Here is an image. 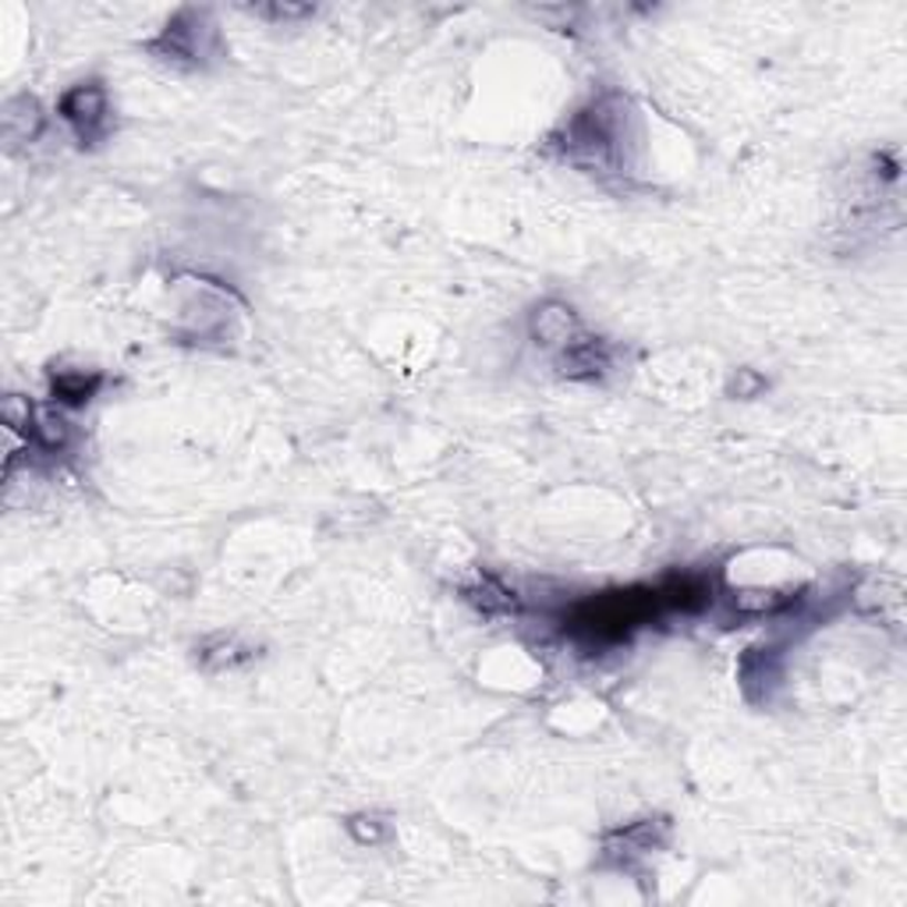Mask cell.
I'll return each instance as SVG.
<instances>
[{"mask_svg": "<svg viewBox=\"0 0 907 907\" xmlns=\"http://www.w3.org/2000/svg\"><path fill=\"white\" fill-rule=\"evenodd\" d=\"M628 100L621 93H607L578 111L564 129V156L585 171L624 174V142H628Z\"/></svg>", "mask_w": 907, "mask_h": 907, "instance_id": "obj_1", "label": "cell"}, {"mask_svg": "<svg viewBox=\"0 0 907 907\" xmlns=\"http://www.w3.org/2000/svg\"><path fill=\"white\" fill-rule=\"evenodd\" d=\"M656 613H663L656 585H639V589L592 595V600L578 603L564 621L574 639H582L589 645H613L628 639L634 628L649 624Z\"/></svg>", "mask_w": 907, "mask_h": 907, "instance_id": "obj_2", "label": "cell"}, {"mask_svg": "<svg viewBox=\"0 0 907 907\" xmlns=\"http://www.w3.org/2000/svg\"><path fill=\"white\" fill-rule=\"evenodd\" d=\"M106 114H111V103L100 82H82L61 96V118L79 132L82 146L106 135Z\"/></svg>", "mask_w": 907, "mask_h": 907, "instance_id": "obj_3", "label": "cell"}, {"mask_svg": "<svg viewBox=\"0 0 907 907\" xmlns=\"http://www.w3.org/2000/svg\"><path fill=\"white\" fill-rule=\"evenodd\" d=\"M206 35H213L210 26H203V14L198 11H181L167 29L160 32V40L153 43L156 53H163L167 61H188L198 64L206 58Z\"/></svg>", "mask_w": 907, "mask_h": 907, "instance_id": "obj_4", "label": "cell"}, {"mask_svg": "<svg viewBox=\"0 0 907 907\" xmlns=\"http://www.w3.org/2000/svg\"><path fill=\"white\" fill-rule=\"evenodd\" d=\"M529 334H532V340L539 344V348L564 351L568 344H574L578 337H582V319H578V313L568 302L550 298V302H542V305L532 308Z\"/></svg>", "mask_w": 907, "mask_h": 907, "instance_id": "obj_5", "label": "cell"}, {"mask_svg": "<svg viewBox=\"0 0 907 907\" xmlns=\"http://www.w3.org/2000/svg\"><path fill=\"white\" fill-rule=\"evenodd\" d=\"M656 592H660V607L674 613H699L713 603V582L695 571L666 574L656 585Z\"/></svg>", "mask_w": 907, "mask_h": 907, "instance_id": "obj_6", "label": "cell"}, {"mask_svg": "<svg viewBox=\"0 0 907 907\" xmlns=\"http://www.w3.org/2000/svg\"><path fill=\"white\" fill-rule=\"evenodd\" d=\"M557 366L571 379H603L613 366V348L600 337L582 334L574 344H568V348L560 351Z\"/></svg>", "mask_w": 907, "mask_h": 907, "instance_id": "obj_7", "label": "cell"}, {"mask_svg": "<svg viewBox=\"0 0 907 907\" xmlns=\"http://www.w3.org/2000/svg\"><path fill=\"white\" fill-rule=\"evenodd\" d=\"M663 844V826L660 823H634L628 829H616L607 837V855L616 858V865H631L634 858H645L652 855Z\"/></svg>", "mask_w": 907, "mask_h": 907, "instance_id": "obj_8", "label": "cell"}, {"mask_svg": "<svg viewBox=\"0 0 907 907\" xmlns=\"http://www.w3.org/2000/svg\"><path fill=\"white\" fill-rule=\"evenodd\" d=\"M802 603L797 592H779V589H741L731 595V607L745 616H766V613H784Z\"/></svg>", "mask_w": 907, "mask_h": 907, "instance_id": "obj_9", "label": "cell"}, {"mask_svg": "<svg viewBox=\"0 0 907 907\" xmlns=\"http://www.w3.org/2000/svg\"><path fill=\"white\" fill-rule=\"evenodd\" d=\"M103 384L100 373H82V369H64V373H53V397H58L61 405H85L89 397H93Z\"/></svg>", "mask_w": 907, "mask_h": 907, "instance_id": "obj_10", "label": "cell"}, {"mask_svg": "<svg viewBox=\"0 0 907 907\" xmlns=\"http://www.w3.org/2000/svg\"><path fill=\"white\" fill-rule=\"evenodd\" d=\"M468 600L476 603L486 616H500V613L518 610V595L507 585H500L497 578H482L476 589H468Z\"/></svg>", "mask_w": 907, "mask_h": 907, "instance_id": "obj_11", "label": "cell"}, {"mask_svg": "<svg viewBox=\"0 0 907 907\" xmlns=\"http://www.w3.org/2000/svg\"><path fill=\"white\" fill-rule=\"evenodd\" d=\"M4 129H8V135L22 139V142H32L35 135H40V129H43V114H40V106H35V100L22 96V100L8 103Z\"/></svg>", "mask_w": 907, "mask_h": 907, "instance_id": "obj_12", "label": "cell"}, {"mask_svg": "<svg viewBox=\"0 0 907 907\" xmlns=\"http://www.w3.org/2000/svg\"><path fill=\"white\" fill-rule=\"evenodd\" d=\"M32 437L43 450H64L71 429H68V422L61 419V415H43V419L32 426Z\"/></svg>", "mask_w": 907, "mask_h": 907, "instance_id": "obj_13", "label": "cell"}, {"mask_svg": "<svg viewBox=\"0 0 907 907\" xmlns=\"http://www.w3.org/2000/svg\"><path fill=\"white\" fill-rule=\"evenodd\" d=\"M0 419H4V426L11 429H32V405H29V397L22 394H8L4 397V405H0Z\"/></svg>", "mask_w": 907, "mask_h": 907, "instance_id": "obj_14", "label": "cell"}, {"mask_svg": "<svg viewBox=\"0 0 907 907\" xmlns=\"http://www.w3.org/2000/svg\"><path fill=\"white\" fill-rule=\"evenodd\" d=\"M348 829H351V837L358 844H379V840H384V823L373 819V815H355V819L348 823Z\"/></svg>", "mask_w": 907, "mask_h": 907, "instance_id": "obj_15", "label": "cell"}, {"mask_svg": "<svg viewBox=\"0 0 907 907\" xmlns=\"http://www.w3.org/2000/svg\"><path fill=\"white\" fill-rule=\"evenodd\" d=\"M762 390H766V379H762L758 373H752V369H737L734 384H731V394H737V397H755V394H762Z\"/></svg>", "mask_w": 907, "mask_h": 907, "instance_id": "obj_16", "label": "cell"}, {"mask_svg": "<svg viewBox=\"0 0 907 907\" xmlns=\"http://www.w3.org/2000/svg\"><path fill=\"white\" fill-rule=\"evenodd\" d=\"M266 14H274V18H302V14H308V8H287V4H277V8H266Z\"/></svg>", "mask_w": 907, "mask_h": 907, "instance_id": "obj_17", "label": "cell"}]
</instances>
